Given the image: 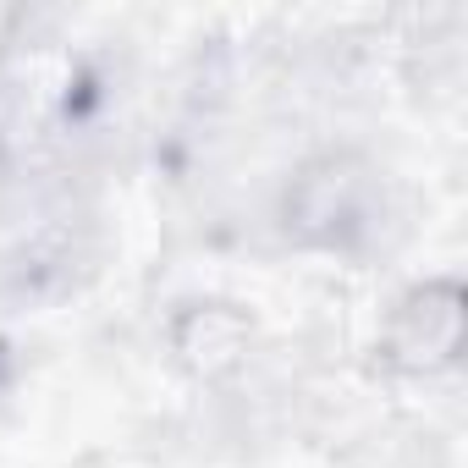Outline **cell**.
Returning <instances> with one entry per match:
<instances>
[{"instance_id": "obj_1", "label": "cell", "mask_w": 468, "mask_h": 468, "mask_svg": "<svg viewBox=\"0 0 468 468\" xmlns=\"http://www.w3.org/2000/svg\"><path fill=\"white\" fill-rule=\"evenodd\" d=\"M282 215L292 238L347 249L375 231V171L353 154H325L292 176Z\"/></svg>"}, {"instance_id": "obj_2", "label": "cell", "mask_w": 468, "mask_h": 468, "mask_svg": "<svg viewBox=\"0 0 468 468\" xmlns=\"http://www.w3.org/2000/svg\"><path fill=\"white\" fill-rule=\"evenodd\" d=\"M463 342V292L457 282H424L413 287L391 325H386V358L402 369H446Z\"/></svg>"}, {"instance_id": "obj_3", "label": "cell", "mask_w": 468, "mask_h": 468, "mask_svg": "<svg viewBox=\"0 0 468 468\" xmlns=\"http://www.w3.org/2000/svg\"><path fill=\"white\" fill-rule=\"evenodd\" d=\"M243 342H249V325L220 309V303H204V309H187L182 325H176V353L193 364V369H226L243 358Z\"/></svg>"}]
</instances>
